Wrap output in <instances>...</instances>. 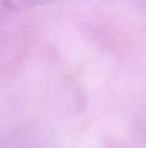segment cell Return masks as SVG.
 Instances as JSON below:
<instances>
[{"label": "cell", "mask_w": 146, "mask_h": 148, "mask_svg": "<svg viewBox=\"0 0 146 148\" xmlns=\"http://www.w3.org/2000/svg\"><path fill=\"white\" fill-rule=\"evenodd\" d=\"M0 147H1V138H0Z\"/></svg>", "instance_id": "6da1fadb"}]
</instances>
